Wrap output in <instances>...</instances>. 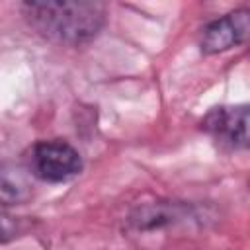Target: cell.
Returning <instances> with one entry per match:
<instances>
[{"instance_id": "277c9868", "label": "cell", "mask_w": 250, "mask_h": 250, "mask_svg": "<svg viewBox=\"0 0 250 250\" xmlns=\"http://www.w3.org/2000/svg\"><path fill=\"white\" fill-rule=\"evenodd\" d=\"M248 39H250V8H236L203 25L199 35V49L205 55H217Z\"/></svg>"}, {"instance_id": "7a4b0ae2", "label": "cell", "mask_w": 250, "mask_h": 250, "mask_svg": "<svg viewBox=\"0 0 250 250\" xmlns=\"http://www.w3.org/2000/svg\"><path fill=\"white\" fill-rule=\"evenodd\" d=\"M31 176L47 184H62L82 172L80 152L61 139L37 141L27 156Z\"/></svg>"}, {"instance_id": "5b68a950", "label": "cell", "mask_w": 250, "mask_h": 250, "mask_svg": "<svg viewBox=\"0 0 250 250\" xmlns=\"http://www.w3.org/2000/svg\"><path fill=\"white\" fill-rule=\"evenodd\" d=\"M0 193H2V203L4 205H18L29 199L31 189L27 180L23 178L20 168H2V184H0Z\"/></svg>"}, {"instance_id": "6da1fadb", "label": "cell", "mask_w": 250, "mask_h": 250, "mask_svg": "<svg viewBox=\"0 0 250 250\" xmlns=\"http://www.w3.org/2000/svg\"><path fill=\"white\" fill-rule=\"evenodd\" d=\"M29 25L61 45H84L105 25V4L86 0H31L21 4Z\"/></svg>"}, {"instance_id": "3957f363", "label": "cell", "mask_w": 250, "mask_h": 250, "mask_svg": "<svg viewBox=\"0 0 250 250\" xmlns=\"http://www.w3.org/2000/svg\"><path fill=\"white\" fill-rule=\"evenodd\" d=\"M201 125L221 146L232 150L250 148V105L213 107Z\"/></svg>"}]
</instances>
